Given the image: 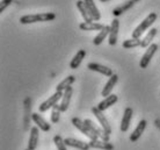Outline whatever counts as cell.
Here are the masks:
<instances>
[{
    "label": "cell",
    "instance_id": "cell-2",
    "mask_svg": "<svg viewBox=\"0 0 160 150\" xmlns=\"http://www.w3.org/2000/svg\"><path fill=\"white\" fill-rule=\"evenodd\" d=\"M157 18H158L157 13H150L144 20L140 22V24L137 26V28L133 30V33H132V37H135V39H140V36L144 34L145 30H148V29L156 22Z\"/></svg>",
    "mask_w": 160,
    "mask_h": 150
},
{
    "label": "cell",
    "instance_id": "cell-28",
    "mask_svg": "<svg viewBox=\"0 0 160 150\" xmlns=\"http://www.w3.org/2000/svg\"><path fill=\"white\" fill-rule=\"evenodd\" d=\"M53 142H55V146L57 147V150H68L66 149V144H65L64 138L62 137L60 135H56L53 137Z\"/></svg>",
    "mask_w": 160,
    "mask_h": 150
},
{
    "label": "cell",
    "instance_id": "cell-17",
    "mask_svg": "<svg viewBox=\"0 0 160 150\" xmlns=\"http://www.w3.org/2000/svg\"><path fill=\"white\" fill-rule=\"evenodd\" d=\"M85 5H86V7H87L88 12L89 14L92 15L93 20L94 21H99L101 19V14L99 12V9L96 7V5L94 4V0H84Z\"/></svg>",
    "mask_w": 160,
    "mask_h": 150
},
{
    "label": "cell",
    "instance_id": "cell-1",
    "mask_svg": "<svg viewBox=\"0 0 160 150\" xmlns=\"http://www.w3.org/2000/svg\"><path fill=\"white\" fill-rule=\"evenodd\" d=\"M56 19L55 13H40V14H28L20 18V22L22 24L36 23V22H47Z\"/></svg>",
    "mask_w": 160,
    "mask_h": 150
},
{
    "label": "cell",
    "instance_id": "cell-13",
    "mask_svg": "<svg viewBox=\"0 0 160 150\" xmlns=\"http://www.w3.org/2000/svg\"><path fill=\"white\" fill-rule=\"evenodd\" d=\"M117 100H118V97H117L116 94H110V96H108L107 98H104L101 102H99V105L96 106V107H98L101 112H103V111L108 110L109 107H112L114 104H116Z\"/></svg>",
    "mask_w": 160,
    "mask_h": 150
},
{
    "label": "cell",
    "instance_id": "cell-22",
    "mask_svg": "<svg viewBox=\"0 0 160 150\" xmlns=\"http://www.w3.org/2000/svg\"><path fill=\"white\" fill-rule=\"evenodd\" d=\"M79 28L85 32H92V30H102L104 26L102 23H96V22H82L79 24Z\"/></svg>",
    "mask_w": 160,
    "mask_h": 150
},
{
    "label": "cell",
    "instance_id": "cell-31",
    "mask_svg": "<svg viewBox=\"0 0 160 150\" xmlns=\"http://www.w3.org/2000/svg\"><path fill=\"white\" fill-rule=\"evenodd\" d=\"M101 3H108V1H112V0H100Z\"/></svg>",
    "mask_w": 160,
    "mask_h": 150
},
{
    "label": "cell",
    "instance_id": "cell-6",
    "mask_svg": "<svg viewBox=\"0 0 160 150\" xmlns=\"http://www.w3.org/2000/svg\"><path fill=\"white\" fill-rule=\"evenodd\" d=\"M84 122H85V125L87 126L88 129L91 130L93 134H95L98 137L100 138V140H103V141H107V142H109V136H110V135L107 134V133H106L102 128H99V127L96 126L92 120H89V119H86Z\"/></svg>",
    "mask_w": 160,
    "mask_h": 150
},
{
    "label": "cell",
    "instance_id": "cell-12",
    "mask_svg": "<svg viewBox=\"0 0 160 150\" xmlns=\"http://www.w3.org/2000/svg\"><path fill=\"white\" fill-rule=\"evenodd\" d=\"M117 81H118V76L114 73L112 77L109 78V80L106 83V85L103 86V90H102V92H101L102 97L107 98L108 96H110V94H112V89L115 87V85L117 84Z\"/></svg>",
    "mask_w": 160,
    "mask_h": 150
},
{
    "label": "cell",
    "instance_id": "cell-9",
    "mask_svg": "<svg viewBox=\"0 0 160 150\" xmlns=\"http://www.w3.org/2000/svg\"><path fill=\"white\" fill-rule=\"evenodd\" d=\"M73 94V89L72 86H70L68 89H66L63 92V98L60 100L59 104V108L62 112H66L68 110V106H70V101H71V97Z\"/></svg>",
    "mask_w": 160,
    "mask_h": 150
},
{
    "label": "cell",
    "instance_id": "cell-21",
    "mask_svg": "<svg viewBox=\"0 0 160 150\" xmlns=\"http://www.w3.org/2000/svg\"><path fill=\"white\" fill-rule=\"evenodd\" d=\"M85 56H86V50L84 49H80L79 51L74 55V57L72 58V61L70 63V68L71 69H77V68H79V65L81 64V62L84 61Z\"/></svg>",
    "mask_w": 160,
    "mask_h": 150
},
{
    "label": "cell",
    "instance_id": "cell-20",
    "mask_svg": "<svg viewBox=\"0 0 160 150\" xmlns=\"http://www.w3.org/2000/svg\"><path fill=\"white\" fill-rule=\"evenodd\" d=\"M77 8H78V11L80 12V14H81V16H82V19L85 20V22H93V21H94L82 0H78V1H77Z\"/></svg>",
    "mask_w": 160,
    "mask_h": 150
},
{
    "label": "cell",
    "instance_id": "cell-30",
    "mask_svg": "<svg viewBox=\"0 0 160 150\" xmlns=\"http://www.w3.org/2000/svg\"><path fill=\"white\" fill-rule=\"evenodd\" d=\"M13 0H2L1 1V4H0V13H2L6 9V8L9 6V5L12 4Z\"/></svg>",
    "mask_w": 160,
    "mask_h": 150
},
{
    "label": "cell",
    "instance_id": "cell-26",
    "mask_svg": "<svg viewBox=\"0 0 160 150\" xmlns=\"http://www.w3.org/2000/svg\"><path fill=\"white\" fill-rule=\"evenodd\" d=\"M122 45H123V48H125V49L137 48V47H140V45H142V40H140V39L131 37V39H129V40L124 41Z\"/></svg>",
    "mask_w": 160,
    "mask_h": 150
},
{
    "label": "cell",
    "instance_id": "cell-8",
    "mask_svg": "<svg viewBox=\"0 0 160 150\" xmlns=\"http://www.w3.org/2000/svg\"><path fill=\"white\" fill-rule=\"evenodd\" d=\"M87 68L91 71H95V72H99L101 73V75H103V76H106V77H112V70L110 69V68H108V66H104V65H101L99 64V63H89V64L87 65Z\"/></svg>",
    "mask_w": 160,
    "mask_h": 150
},
{
    "label": "cell",
    "instance_id": "cell-19",
    "mask_svg": "<svg viewBox=\"0 0 160 150\" xmlns=\"http://www.w3.org/2000/svg\"><path fill=\"white\" fill-rule=\"evenodd\" d=\"M32 121L36 123V126L38 127L41 130H43V132H49L50 128H51L50 123H48V122L45 121L38 113H32Z\"/></svg>",
    "mask_w": 160,
    "mask_h": 150
},
{
    "label": "cell",
    "instance_id": "cell-7",
    "mask_svg": "<svg viewBox=\"0 0 160 150\" xmlns=\"http://www.w3.org/2000/svg\"><path fill=\"white\" fill-rule=\"evenodd\" d=\"M72 125L76 127L77 129L79 130L80 133H82L85 136H87L91 141H93V140H98V138H99L95 134H93L92 132L88 129L87 126L85 125V122L82 121V120H80L79 118H73L72 119Z\"/></svg>",
    "mask_w": 160,
    "mask_h": 150
},
{
    "label": "cell",
    "instance_id": "cell-11",
    "mask_svg": "<svg viewBox=\"0 0 160 150\" xmlns=\"http://www.w3.org/2000/svg\"><path fill=\"white\" fill-rule=\"evenodd\" d=\"M132 114H133V111H132L131 107H127L125 111H124L123 118H122V122H121V127H120L121 132L125 133V132L129 129V127H130V122H131V119H132Z\"/></svg>",
    "mask_w": 160,
    "mask_h": 150
},
{
    "label": "cell",
    "instance_id": "cell-18",
    "mask_svg": "<svg viewBox=\"0 0 160 150\" xmlns=\"http://www.w3.org/2000/svg\"><path fill=\"white\" fill-rule=\"evenodd\" d=\"M38 127H32L30 129V135H29V142H28V149L35 150L37 148V143H38Z\"/></svg>",
    "mask_w": 160,
    "mask_h": 150
},
{
    "label": "cell",
    "instance_id": "cell-16",
    "mask_svg": "<svg viewBox=\"0 0 160 150\" xmlns=\"http://www.w3.org/2000/svg\"><path fill=\"white\" fill-rule=\"evenodd\" d=\"M91 148H94V149H101V150H114V146H112L110 142H107V141H103V140H93V141H89L88 142Z\"/></svg>",
    "mask_w": 160,
    "mask_h": 150
},
{
    "label": "cell",
    "instance_id": "cell-14",
    "mask_svg": "<svg viewBox=\"0 0 160 150\" xmlns=\"http://www.w3.org/2000/svg\"><path fill=\"white\" fill-rule=\"evenodd\" d=\"M146 123H148L146 120H140V121L138 122L136 129L133 130L131 133V135H130V141H131V142H136V141L139 140L140 136L144 133L145 128H146Z\"/></svg>",
    "mask_w": 160,
    "mask_h": 150
},
{
    "label": "cell",
    "instance_id": "cell-25",
    "mask_svg": "<svg viewBox=\"0 0 160 150\" xmlns=\"http://www.w3.org/2000/svg\"><path fill=\"white\" fill-rule=\"evenodd\" d=\"M157 32H158V29L157 28H151L150 30L148 32V34L145 35V37L142 40V48H148L150 45H151V42L152 40L154 39V36L157 35Z\"/></svg>",
    "mask_w": 160,
    "mask_h": 150
},
{
    "label": "cell",
    "instance_id": "cell-23",
    "mask_svg": "<svg viewBox=\"0 0 160 150\" xmlns=\"http://www.w3.org/2000/svg\"><path fill=\"white\" fill-rule=\"evenodd\" d=\"M74 81H76V77H74V76H72V75H71V76H68V77L65 78V79H63V80L56 86V91H58V92H64L65 90L68 89Z\"/></svg>",
    "mask_w": 160,
    "mask_h": 150
},
{
    "label": "cell",
    "instance_id": "cell-5",
    "mask_svg": "<svg viewBox=\"0 0 160 150\" xmlns=\"http://www.w3.org/2000/svg\"><path fill=\"white\" fill-rule=\"evenodd\" d=\"M92 113L94 114V116L98 119V121H99V123H100L101 128H102L108 135L112 134V126H110V123L108 122L107 118L103 115V112H101L98 107H93Z\"/></svg>",
    "mask_w": 160,
    "mask_h": 150
},
{
    "label": "cell",
    "instance_id": "cell-32",
    "mask_svg": "<svg viewBox=\"0 0 160 150\" xmlns=\"http://www.w3.org/2000/svg\"><path fill=\"white\" fill-rule=\"evenodd\" d=\"M26 150H29V149H26Z\"/></svg>",
    "mask_w": 160,
    "mask_h": 150
},
{
    "label": "cell",
    "instance_id": "cell-27",
    "mask_svg": "<svg viewBox=\"0 0 160 150\" xmlns=\"http://www.w3.org/2000/svg\"><path fill=\"white\" fill-rule=\"evenodd\" d=\"M132 5H133V1H132V0H129V1H127L124 5H121V6L115 8V9L112 11V14H114L115 16L121 15L122 13H124V11H127V9H129V8L131 7Z\"/></svg>",
    "mask_w": 160,
    "mask_h": 150
},
{
    "label": "cell",
    "instance_id": "cell-4",
    "mask_svg": "<svg viewBox=\"0 0 160 150\" xmlns=\"http://www.w3.org/2000/svg\"><path fill=\"white\" fill-rule=\"evenodd\" d=\"M158 48H159L158 44L152 43V44L146 49V51H145V54L143 55V57L140 58V62H139V66L142 68V69H146V68H148V64H150V62H151V59H152L153 56H154V54L157 53Z\"/></svg>",
    "mask_w": 160,
    "mask_h": 150
},
{
    "label": "cell",
    "instance_id": "cell-10",
    "mask_svg": "<svg viewBox=\"0 0 160 150\" xmlns=\"http://www.w3.org/2000/svg\"><path fill=\"white\" fill-rule=\"evenodd\" d=\"M118 29H120V21L117 19H114L110 24V33H109V44L110 45H115L117 43Z\"/></svg>",
    "mask_w": 160,
    "mask_h": 150
},
{
    "label": "cell",
    "instance_id": "cell-29",
    "mask_svg": "<svg viewBox=\"0 0 160 150\" xmlns=\"http://www.w3.org/2000/svg\"><path fill=\"white\" fill-rule=\"evenodd\" d=\"M60 113H62V111L59 108V105H56L52 107V112H51V121L53 123H57V122L59 121V118H60Z\"/></svg>",
    "mask_w": 160,
    "mask_h": 150
},
{
    "label": "cell",
    "instance_id": "cell-15",
    "mask_svg": "<svg viewBox=\"0 0 160 150\" xmlns=\"http://www.w3.org/2000/svg\"><path fill=\"white\" fill-rule=\"evenodd\" d=\"M65 144L68 147H72V148H77V149L80 150H89V144L84 141H80V140H77V138H72V137H68L64 140Z\"/></svg>",
    "mask_w": 160,
    "mask_h": 150
},
{
    "label": "cell",
    "instance_id": "cell-24",
    "mask_svg": "<svg viewBox=\"0 0 160 150\" xmlns=\"http://www.w3.org/2000/svg\"><path fill=\"white\" fill-rule=\"evenodd\" d=\"M109 33H110V26H104V28L102 30H100V33L93 39V43L94 45H100L103 40L107 36H109Z\"/></svg>",
    "mask_w": 160,
    "mask_h": 150
},
{
    "label": "cell",
    "instance_id": "cell-3",
    "mask_svg": "<svg viewBox=\"0 0 160 150\" xmlns=\"http://www.w3.org/2000/svg\"><path fill=\"white\" fill-rule=\"evenodd\" d=\"M62 98H63V92H58V91H56V93L52 94L49 99H47L45 101L41 104L40 107H38V111H40L41 113L47 112L48 110L52 108L53 106H56L57 102L59 101V100H62Z\"/></svg>",
    "mask_w": 160,
    "mask_h": 150
}]
</instances>
